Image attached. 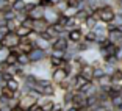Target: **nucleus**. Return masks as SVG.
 <instances>
[{
    "instance_id": "1",
    "label": "nucleus",
    "mask_w": 122,
    "mask_h": 111,
    "mask_svg": "<svg viewBox=\"0 0 122 111\" xmlns=\"http://www.w3.org/2000/svg\"><path fill=\"white\" fill-rule=\"evenodd\" d=\"M92 16L99 22H102V24L108 25V24H113V22L116 20L117 13H116V10H114V6H113V5H105V6H100L97 11H94Z\"/></svg>"
},
{
    "instance_id": "2",
    "label": "nucleus",
    "mask_w": 122,
    "mask_h": 111,
    "mask_svg": "<svg viewBox=\"0 0 122 111\" xmlns=\"http://www.w3.org/2000/svg\"><path fill=\"white\" fill-rule=\"evenodd\" d=\"M49 55H50V50L46 52V50H41V49H38V47H36L35 50L28 55V58H30V63H31V64H41V63L47 61Z\"/></svg>"
},
{
    "instance_id": "3",
    "label": "nucleus",
    "mask_w": 122,
    "mask_h": 111,
    "mask_svg": "<svg viewBox=\"0 0 122 111\" xmlns=\"http://www.w3.org/2000/svg\"><path fill=\"white\" fill-rule=\"evenodd\" d=\"M71 77H69V72L67 71H64L63 67H60V69H53L52 71V75H50V80H52V83H53L55 86H60L63 81H66V80H69Z\"/></svg>"
},
{
    "instance_id": "4",
    "label": "nucleus",
    "mask_w": 122,
    "mask_h": 111,
    "mask_svg": "<svg viewBox=\"0 0 122 111\" xmlns=\"http://www.w3.org/2000/svg\"><path fill=\"white\" fill-rule=\"evenodd\" d=\"M2 44L6 50H11V49H17L19 44H20V38H19L16 33H8L5 36L3 39H2Z\"/></svg>"
},
{
    "instance_id": "5",
    "label": "nucleus",
    "mask_w": 122,
    "mask_h": 111,
    "mask_svg": "<svg viewBox=\"0 0 122 111\" xmlns=\"http://www.w3.org/2000/svg\"><path fill=\"white\" fill-rule=\"evenodd\" d=\"M86 102H88V96L81 91H74V99H72V105L71 106H75L78 110L81 108H86Z\"/></svg>"
},
{
    "instance_id": "6",
    "label": "nucleus",
    "mask_w": 122,
    "mask_h": 111,
    "mask_svg": "<svg viewBox=\"0 0 122 111\" xmlns=\"http://www.w3.org/2000/svg\"><path fill=\"white\" fill-rule=\"evenodd\" d=\"M107 38H108V41H110V44H113V45H116V47H122V30H119L117 27L110 30Z\"/></svg>"
},
{
    "instance_id": "7",
    "label": "nucleus",
    "mask_w": 122,
    "mask_h": 111,
    "mask_svg": "<svg viewBox=\"0 0 122 111\" xmlns=\"http://www.w3.org/2000/svg\"><path fill=\"white\" fill-rule=\"evenodd\" d=\"M61 16H63V13H61L58 8H46V16H44V19H46L49 24H56L58 20L61 19Z\"/></svg>"
},
{
    "instance_id": "8",
    "label": "nucleus",
    "mask_w": 122,
    "mask_h": 111,
    "mask_svg": "<svg viewBox=\"0 0 122 111\" xmlns=\"http://www.w3.org/2000/svg\"><path fill=\"white\" fill-rule=\"evenodd\" d=\"M67 39H69V42H71V44H80V42H83V39H85V30H83L81 27L71 30L69 35H67Z\"/></svg>"
},
{
    "instance_id": "9",
    "label": "nucleus",
    "mask_w": 122,
    "mask_h": 111,
    "mask_svg": "<svg viewBox=\"0 0 122 111\" xmlns=\"http://www.w3.org/2000/svg\"><path fill=\"white\" fill-rule=\"evenodd\" d=\"M69 45H71V42H69V39L66 38V36H60V38H56V39L52 42V47L50 50H60V52H67Z\"/></svg>"
},
{
    "instance_id": "10",
    "label": "nucleus",
    "mask_w": 122,
    "mask_h": 111,
    "mask_svg": "<svg viewBox=\"0 0 122 111\" xmlns=\"http://www.w3.org/2000/svg\"><path fill=\"white\" fill-rule=\"evenodd\" d=\"M38 105H39L41 111H55V108H56V100H55L53 97H41Z\"/></svg>"
},
{
    "instance_id": "11",
    "label": "nucleus",
    "mask_w": 122,
    "mask_h": 111,
    "mask_svg": "<svg viewBox=\"0 0 122 111\" xmlns=\"http://www.w3.org/2000/svg\"><path fill=\"white\" fill-rule=\"evenodd\" d=\"M71 80H72V91H83L85 88H86V85L89 83L85 77H81V75L71 77Z\"/></svg>"
},
{
    "instance_id": "12",
    "label": "nucleus",
    "mask_w": 122,
    "mask_h": 111,
    "mask_svg": "<svg viewBox=\"0 0 122 111\" xmlns=\"http://www.w3.org/2000/svg\"><path fill=\"white\" fill-rule=\"evenodd\" d=\"M35 49H36L35 42H31L28 38H22V39H20V44H19V50H20L22 53L30 55L33 50H35Z\"/></svg>"
},
{
    "instance_id": "13",
    "label": "nucleus",
    "mask_w": 122,
    "mask_h": 111,
    "mask_svg": "<svg viewBox=\"0 0 122 111\" xmlns=\"http://www.w3.org/2000/svg\"><path fill=\"white\" fill-rule=\"evenodd\" d=\"M44 16H46V8L41 6V5H36L35 10L30 11L28 14H27V17H30L31 20H42Z\"/></svg>"
},
{
    "instance_id": "14",
    "label": "nucleus",
    "mask_w": 122,
    "mask_h": 111,
    "mask_svg": "<svg viewBox=\"0 0 122 111\" xmlns=\"http://www.w3.org/2000/svg\"><path fill=\"white\" fill-rule=\"evenodd\" d=\"M80 75L85 77L88 81H94V75H96V67L92 64H83L81 71H80Z\"/></svg>"
},
{
    "instance_id": "15",
    "label": "nucleus",
    "mask_w": 122,
    "mask_h": 111,
    "mask_svg": "<svg viewBox=\"0 0 122 111\" xmlns=\"http://www.w3.org/2000/svg\"><path fill=\"white\" fill-rule=\"evenodd\" d=\"M25 6H27L25 0H14L13 5H11V10L14 11L17 16H20V14H25Z\"/></svg>"
},
{
    "instance_id": "16",
    "label": "nucleus",
    "mask_w": 122,
    "mask_h": 111,
    "mask_svg": "<svg viewBox=\"0 0 122 111\" xmlns=\"http://www.w3.org/2000/svg\"><path fill=\"white\" fill-rule=\"evenodd\" d=\"M6 88H8V89H11L14 94H19V92H20V89H22V81H20V80H17L16 77H13L11 80H8V81H6Z\"/></svg>"
},
{
    "instance_id": "17",
    "label": "nucleus",
    "mask_w": 122,
    "mask_h": 111,
    "mask_svg": "<svg viewBox=\"0 0 122 111\" xmlns=\"http://www.w3.org/2000/svg\"><path fill=\"white\" fill-rule=\"evenodd\" d=\"M89 16H91V13H89V11L86 10V8H80V10H78V13H77V16H75L74 19L77 20V24H78V27H81L83 24L86 22V19L89 17Z\"/></svg>"
},
{
    "instance_id": "18",
    "label": "nucleus",
    "mask_w": 122,
    "mask_h": 111,
    "mask_svg": "<svg viewBox=\"0 0 122 111\" xmlns=\"http://www.w3.org/2000/svg\"><path fill=\"white\" fill-rule=\"evenodd\" d=\"M49 27H50V24H49L46 19H42V20H35V24H33V31L41 35V33H44Z\"/></svg>"
},
{
    "instance_id": "19",
    "label": "nucleus",
    "mask_w": 122,
    "mask_h": 111,
    "mask_svg": "<svg viewBox=\"0 0 122 111\" xmlns=\"http://www.w3.org/2000/svg\"><path fill=\"white\" fill-rule=\"evenodd\" d=\"M22 25V22L19 19H13V20H6V30L10 33H16V30Z\"/></svg>"
},
{
    "instance_id": "20",
    "label": "nucleus",
    "mask_w": 122,
    "mask_h": 111,
    "mask_svg": "<svg viewBox=\"0 0 122 111\" xmlns=\"http://www.w3.org/2000/svg\"><path fill=\"white\" fill-rule=\"evenodd\" d=\"M17 64L20 66V67H27V66H31L28 55H25V53H22V52H20V53L17 55Z\"/></svg>"
},
{
    "instance_id": "21",
    "label": "nucleus",
    "mask_w": 122,
    "mask_h": 111,
    "mask_svg": "<svg viewBox=\"0 0 122 111\" xmlns=\"http://www.w3.org/2000/svg\"><path fill=\"white\" fill-rule=\"evenodd\" d=\"M31 31H33L31 28H28V27H25V25H20L17 30H16V35H17L19 38L22 39V38H28V36H30V33H31Z\"/></svg>"
},
{
    "instance_id": "22",
    "label": "nucleus",
    "mask_w": 122,
    "mask_h": 111,
    "mask_svg": "<svg viewBox=\"0 0 122 111\" xmlns=\"http://www.w3.org/2000/svg\"><path fill=\"white\" fill-rule=\"evenodd\" d=\"M77 13H78V8H74V6H67L64 11H63V16L67 19H74L77 16Z\"/></svg>"
},
{
    "instance_id": "23",
    "label": "nucleus",
    "mask_w": 122,
    "mask_h": 111,
    "mask_svg": "<svg viewBox=\"0 0 122 111\" xmlns=\"http://www.w3.org/2000/svg\"><path fill=\"white\" fill-rule=\"evenodd\" d=\"M5 63H6V66L8 67H11V66H19L17 64V53H8V56H6V60H5Z\"/></svg>"
},
{
    "instance_id": "24",
    "label": "nucleus",
    "mask_w": 122,
    "mask_h": 111,
    "mask_svg": "<svg viewBox=\"0 0 122 111\" xmlns=\"http://www.w3.org/2000/svg\"><path fill=\"white\" fill-rule=\"evenodd\" d=\"M94 111H114V110L111 108V105H99L94 108Z\"/></svg>"
},
{
    "instance_id": "25",
    "label": "nucleus",
    "mask_w": 122,
    "mask_h": 111,
    "mask_svg": "<svg viewBox=\"0 0 122 111\" xmlns=\"http://www.w3.org/2000/svg\"><path fill=\"white\" fill-rule=\"evenodd\" d=\"M8 53H10V52H8L6 49H5V50H0V63H5V60H6Z\"/></svg>"
},
{
    "instance_id": "26",
    "label": "nucleus",
    "mask_w": 122,
    "mask_h": 111,
    "mask_svg": "<svg viewBox=\"0 0 122 111\" xmlns=\"http://www.w3.org/2000/svg\"><path fill=\"white\" fill-rule=\"evenodd\" d=\"M6 71H8L6 63H0V74H3V72H6Z\"/></svg>"
},
{
    "instance_id": "27",
    "label": "nucleus",
    "mask_w": 122,
    "mask_h": 111,
    "mask_svg": "<svg viewBox=\"0 0 122 111\" xmlns=\"http://www.w3.org/2000/svg\"><path fill=\"white\" fill-rule=\"evenodd\" d=\"M49 2H50V6L53 8V6H58V5H60L63 0H49Z\"/></svg>"
},
{
    "instance_id": "28",
    "label": "nucleus",
    "mask_w": 122,
    "mask_h": 111,
    "mask_svg": "<svg viewBox=\"0 0 122 111\" xmlns=\"http://www.w3.org/2000/svg\"><path fill=\"white\" fill-rule=\"evenodd\" d=\"M0 111H11V108L8 106L6 103H3V105H2V106H0Z\"/></svg>"
},
{
    "instance_id": "29",
    "label": "nucleus",
    "mask_w": 122,
    "mask_h": 111,
    "mask_svg": "<svg viewBox=\"0 0 122 111\" xmlns=\"http://www.w3.org/2000/svg\"><path fill=\"white\" fill-rule=\"evenodd\" d=\"M11 111H25V110H24V108H22L20 105H17V106H14V108H13Z\"/></svg>"
},
{
    "instance_id": "30",
    "label": "nucleus",
    "mask_w": 122,
    "mask_h": 111,
    "mask_svg": "<svg viewBox=\"0 0 122 111\" xmlns=\"http://www.w3.org/2000/svg\"><path fill=\"white\" fill-rule=\"evenodd\" d=\"M114 5H117V6H122V0H111Z\"/></svg>"
},
{
    "instance_id": "31",
    "label": "nucleus",
    "mask_w": 122,
    "mask_h": 111,
    "mask_svg": "<svg viewBox=\"0 0 122 111\" xmlns=\"http://www.w3.org/2000/svg\"><path fill=\"white\" fill-rule=\"evenodd\" d=\"M66 111H80V110H78V108H75V106H69Z\"/></svg>"
},
{
    "instance_id": "32",
    "label": "nucleus",
    "mask_w": 122,
    "mask_h": 111,
    "mask_svg": "<svg viewBox=\"0 0 122 111\" xmlns=\"http://www.w3.org/2000/svg\"><path fill=\"white\" fill-rule=\"evenodd\" d=\"M0 50H5V47H3V44H2V41H0Z\"/></svg>"
},
{
    "instance_id": "33",
    "label": "nucleus",
    "mask_w": 122,
    "mask_h": 111,
    "mask_svg": "<svg viewBox=\"0 0 122 111\" xmlns=\"http://www.w3.org/2000/svg\"><path fill=\"white\" fill-rule=\"evenodd\" d=\"M121 97H122V91H121Z\"/></svg>"
}]
</instances>
